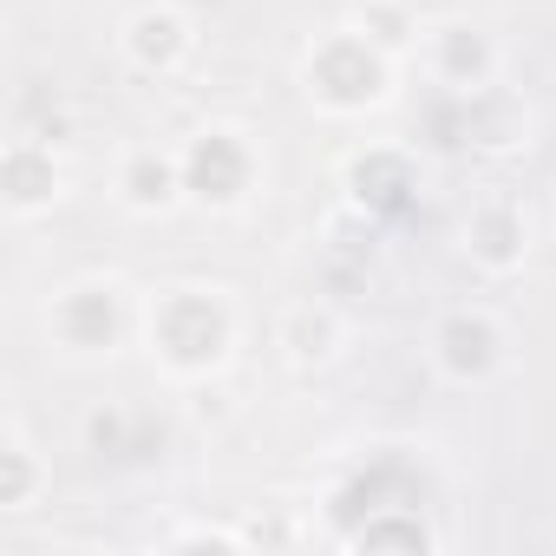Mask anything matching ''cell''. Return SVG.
Wrapping results in <instances>:
<instances>
[{
    "mask_svg": "<svg viewBox=\"0 0 556 556\" xmlns=\"http://www.w3.org/2000/svg\"><path fill=\"white\" fill-rule=\"evenodd\" d=\"M144 328H151V354L170 374H210L229 361V341H236V321H229L223 295H210V289H164L151 302Z\"/></svg>",
    "mask_w": 556,
    "mask_h": 556,
    "instance_id": "cell-1",
    "label": "cell"
},
{
    "mask_svg": "<svg viewBox=\"0 0 556 556\" xmlns=\"http://www.w3.org/2000/svg\"><path fill=\"white\" fill-rule=\"evenodd\" d=\"M308 99L328 105V112H367L387 99V47H374L361 27L348 34H328L315 53H308Z\"/></svg>",
    "mask_w": 556,
    "mask_h": 556,
    "instance_id": "cell-2",
    "label": "cell"
},
{
    "mask_svg": "<svg viewBox=\"0 0 556 556\" xmlns=\"http://www.w3.org/2000/svg\"><path fill=\"white\" fill-rule=\"evenodd\" d=\"M249 177H255V157L242 144V131H197L184 144V197L203 203V210H229L249 197Z\"/></svg>",
    "mask_w": 556,
    "mask_h": 556,
    "instance_id": "cell-3",
    "label": "cell"
},
{
    "mask_svg": "<svg viewBox=\"0 0 556 556\" xmlns=\"http://www.w3.org/2000/svg\"><path fill=\"white\" fill-rule=\"evenodd\" d=\"M432 361H439V374L458 380V387L491 380L497 361H504V328H497L484 308H458V315L439 321V334H432Z\"/></svg>",
    "mask_w": 556,
    "mask_h": 556,
    "instance_id": "cell-4",
    "label": "cell"
},
{
    "mask_svg": "<svg viewBox=\"0 0 556 556\" xmlns=\"http://www.w3.org/2000/svg\"><path fill=\"white\" fill-rule=\"evenodd\" d=\"M465 255H471L484 275L523 268V255H530V216H523L510 197H484V203L465 216Z\"/></svg>",
    "mask_w": 556,
    "mask_h": 556,
    "instance_id": "cell-5",
    "label": "cell"
},
{
    "mask_svg": "<svg viewBox=\"0 0 556 556\" xmlns=\"http://www.w3.org/2000/svg\"><path fill=\"white\" fill-rule=\"evenodd\" d=\"M458 144L491 151V157L523 151V144H530V105H523L517 92H497V86L465 92V112H458Z\"/></svg>",
    "mask_w": 556,
    "mask_h": 556,
    "instance_id": "cell-6",
    "label": "cell"
},
{
    "mask_svg": "<svg viewBox=\"0 0 556 556\" xmlns=\"http://www.w3.org/2000/svg\"><path fill=\"white\" fill-rule=\"evenodd\" d=\"M53 328L66 348L79 354H99L118 341V289L112 282H86V289H66L60 308H53Z\"/></svg>",
    "mask_w": 556,
    "mask_h": 556,
    "instance_id": "cell-7",
    "label": "cell"
},
{
    "mask_svg": "<svg viewBox=\"0 0 556 556\" xmlns=\"http://www.w3.org/2000/svg\"><path fill=\"white\" fill-rule=\"evenodd\" d=\"M348 190H354V203L361 210H374V216H393V210H406L413 203V190H419V170H413V157L406 151H367V157H354L348 164Z\"/></svg>",
    "mask_w": 556,
    "mask_h": 556,
    "instance_id": "cell-8",
    "label": "cell"
},
{
    "mask_svg": "<svg viewBox=\"0 0 556 556\" xmlns=\"http://www.w3.org/2000/svg\"><path fill=\"white\" fill-rule=\"evenodd\" d=\"M491 73H497V47L478 27H432V79L439 86H452L465 99V92L491 86Z\"/></svg>",
    "mask_w": 556,
    "mask_h": 556,
    "instance_id": "cell-9",
    "label": "cell"
},
{
    "mask_svg": "<svg viewBox=\"0 0 556 556\" xmlns=\"http://www.w3.org/2000/svg\"><path fill=\"white\" fill-rule=\"evenodd\" d=\"M60 197V164H53V144L47 138H14L8 144V210L14 216H34Z\"/></svg>",
    "mask_w": 556,
    "mask_h": 556,
    "instance_id": "cell-10",
    "label": "cell"
},
{
    "mask_svg": "<svg viewBox=\"0 0 556 556\" xmlns=\"http://www.w3.org/2000/svg\"><path fill=\"white\" fill-rule=\"evenodd\" d=\"M125 53H131L144 73H177L184 53H190V21L170 14V8H144V14H131V27H125Z\"/></svg>",
    "mask_w": 556,
    "mask_h": 556,
    "instance_id": "cell-11",
    "label": "cell"
},
{
    "mask_svg": "<svg viewBox=\"0 0 556 556\" xmlns=\"http://www.w3.org/2000/svg\"><path fill=\"white\" fill-rule=\"evenodd\" d=\"M341 341H348V321H341L328 302H302V308H289V321H282V348H289L295 367H321V361H334Z\"/></svg>",
    "mask_w": 556,
    "mask_h": 556,
    "instance_id": "cell-12",
    "label": "cell"
},
{
    "mask_svg": "<svg viewBox=\"0 0 556 556\" xmlns=\"http://www.w3.org/2000/svg\"><path fill=\"white\" fill-rule=\"evenodd\" d=\"M118 197L131 210H170L184 197V157H157V151H131V164L118 170Z\"/></svg>",
    "mask_w": 556,
    "mask_h": 556,
    "instance_id": "cell-13",
    "label": "cell"
},
{
    "mask_svg": "<svg viewBox=\"0 0 556 556\" xmlns=\"http://www.w3.org/2000/svg\"><path fill=\"white\" fill-rule=\"evenodd\" d=\"M8 478H0V504L8 510H27V497H34V478H40V465H34V445L21 439V426H8Z\"/></svg>",
    "mask_w": 556,
    "mask_h": 556,
    "instance_id": "cell-14",
    "label": "cell"
},
{
    "mask_svg": "<svg viewBox=\"0 0 556 556\" xmlns=\"http://www.w3.org/2000/svg\"><path fill=\"white\" fill-rule=\"evenodd\" d=\"M348 543H354V549H380V543H406V549H432L439 536H432V530H426L419 517H406V523H387V517H374V510H367V523H361V530H354Z\"/></svg>",
    "mask_w": 556,
    "mask_h": 556,
    "instance_id": "cell-15",
    "label": "cell"
},
{
    "mask_svg": "<svg viewBox=\"0 0 556 556\" xmlns=\"http://www.w3.org/2000/svg\"><path fill=\"white\" fill-rule=\"evenodd\" d=\"M361 34L374 40V47H387V53H400L406 40H413V21L393 8V0H367L361 8Z\"/></svg>",
    "mask_w": 556,
    "mask_h": 556,
    "instance_id": "cell-16",
    "label": "cell"
}]
</instances>
